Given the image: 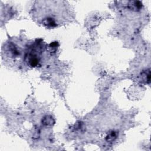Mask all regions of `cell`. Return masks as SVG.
Instances as JSON below:
<instances>
[{"label": "cell", "mask_w": 151, "mask_h": 151, "mask_svg": "<svg viewBox=\"0 0 151 151\" xmlns=\"http://www.w3.org/2000/svg\"><path fill=\"white\" fill-rule=\"evenodd\" d=\"M32 14L44 26L54 28L61 24L67 16L66 4L64 1H36Z\"/></svg>", "instance_id": "cell-1"}]
</instances>
